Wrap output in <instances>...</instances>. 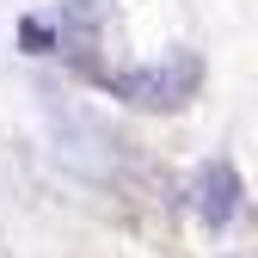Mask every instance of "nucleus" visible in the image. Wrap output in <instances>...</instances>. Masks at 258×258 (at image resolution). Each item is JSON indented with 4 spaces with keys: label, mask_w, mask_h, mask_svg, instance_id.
<instances>
[{
    "label": "nucleus",
    "mask_w": 258,
    "mask_h": 258,
    "mask_svg": "<svg viewBox=\"0 0 258 258\" xmlns=\"http://www.w3.org/2000/svg\"><path fill=\"white\" fill-rule=\"evenodd\" d=\"M234 209H240V178H234L228 160H215V166L197 178V215L203 221H228Z\"/></svg>",
    "instance_id": "obj_1"
}]
</instances>
